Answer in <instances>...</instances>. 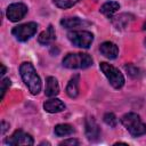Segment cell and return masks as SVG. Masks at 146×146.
<instances>
[{
    "label": "cell",
    "instance_id": "7402d4cb",
    "mask_svg": "<svg viewBox=\"0 0 146 146\" xmlns=\"http://www.w3.org/2000/svg\"><path fill=\"white\" fill-rule=\"evenodd\" d=\"M10 84H11V81H10L9 78H6V79H2L1 80V97H0L1 99H3L5 94L8 90V88L10 87Z\"/></svg>",
    "mask_w": 146,
    "mask_h": 146
},
{
    "label": "cell",
    "instance_id": "3957f363",
    "mask_svg": "<svg viewBox=\"0 0 146 146\" xmlns=\"http://www.w3.org/2000/svg\"><path fill=\"white\" fill-rule=\"evenodd\" d=\"M63 65L67 68H87L92 65V58L88 54H67L63 59Z\"/></svg>",
    "mask_w": 146,
    "mask_h": 146
},
{
    "label": "cell",
    "instance_id": "ffe728a7",
    "mask_svg": "<svg viewBox=\"0 0 146 146\" xmlns=\"http://www.w3.org/2000/svg\"><path fill=\"white\" fill-rule=\"evenodd\" d=\"M103 120H104V122H105L107 125H110V127H115L116 123H117V119H116V116H115L113 113H106V114L104 115Z\"/></svg>",
    "mask_w": 146,
    "mask_h": 146
},
{
    "label": "cell",
    "instance_id": "484cf974",
    "mask_svg": "<svg viewBox=\"0 0 146 146\" xmlns=\"http://www.w3.org/2000/svg\"><path fill=\"white\" fill-rule=\"evenodd\" d=\"M143 29H144V30H146V23L144 24V27H143Z\"/></svg>",
    "mask_w": 146,
    "mask_h": 146
},
{
    "label": "cell",
    "instance_id": "603a6c76",
    "mask_svg": "<svg viewBox=\"0 0 146 146\" xmlns=\"http://www.w3.org/2000/svg\"><path fill=\"white\" fill-rule=\"evenodd\" d=\"M59 145H79V141L76 140V139H73V138H71V139H67V140H64V141H62Z\"/></svg>",
    "mask_w": 146,
    "mask_h": 146
},
{
    "label": "cell",
    "instance_id": "9c48e42d",
    "mask_svg": "<svg viewBox=\"0 0 146 146\" xmlns=\"http://www.w3.org/2000/svg\"><path fill=\"white\" fill-rule=\"evenodd\" d=\"M100 135V128L95 121L94 117H88L86 120V136L88 140L90 141H96L99 138Z\"/></svg>",
    "mask_w": 146,
    "mask_h": 146
},
{
    "label": "cell",
    "instance_id": "d4e9b609",
    "mask_svg": "<svg viewBox=\"0 0 146 146\" xmlns=\"http://www.w3.org/2000/svg\"><path fill=\"white\" fill-rule=\"evenodd\" d=\"M1 68H2V71H1V75H3V74L6 73V66H5L3 64H1Z\"/></svg>",
    "mask_w": 146,
    "mask_h": 146
},
{
    "label": "cell",
    "instance_id": "d6986e66",
    "mask_svg": "<svg viewBox=\"0 0 146 146\" xmlns=\"http://www.w3.org/2000/svg\"><path fill=\"white\" fill-rule=\"evenodd\" d=\"M54 3L62 9H66V8H71L73 7L76 2H79L80 0H52Z\"/></svg>",
    "mask_w": 146,
    "mask_h": 146
},
{
    "label": "cell",
    "instance_id": "2e32d148",
    "mask_svg": "<svg viewBox=\"0 0 146 146\" xmlns=\"http://www.w3.org/2000/svg\"><path fill=\"white\" fill-rule=\"evenodd\" d=\"M120 8L119 2L116 1H107L100 7V13L104 14L107 17H111L113 14H115Z\"/></svg>",
    "mask_w": 146,
    "mask_h": 146
},
{
    "label": "cell",
    "instance_id": "7a4b0ae2",
    "mask_svg": "<svg viewBox=\"0 0 146 146\" xmlns=\"http://www.w3.org/2000/svg\"><path fill=\"white\" fill-rule=\"evenodd\" d=\"M122 124L130 132L131 136L138 137L146 133V124L141 121L140 116L136 113H127L121 119Z\"/></svg>",
    "mask_w": 146,
    "mask_h": 146
},
{
    "label": "cell",
    "instance_id": "cb8c5ba5",
    "mask_svg": "<svg viewBox=\"0 0 146 146\" xmlns=\"http://www.w3.org/2000/svg\"><path fill=\"white\" fill-rule=\"evenodd\" d=\"M7 127H9V124H7L5 121L1 123V133L3 135L5 132H6V130H7Z\"/></svg>",
    "mask_w": 146,
    "mask_h": 146
},
{
    "label": "cell",
    "instance_id": "6da1fadb",
    "mask_svg": "<svg viewBox=\"0 0 146 146\" xmlns=\"http://www.w3.org/2000/svg\"><path fill=\"white\" fill-rule=\"evenodd\" d=\"M19 73L30 92L32 95H38L41 90V80L40 76L36 74L34 66L31 63L25 62L19 66Z\"/></svg>",
    "mask_w": 146,
    "mask_h": 146
},
{
    "label": "cell",
    "instance_id": "ba28073f",
    "mask_svg": "<svg viewBox=\"0 0 146 146\" xmlns=\"http://www.w3.org/2000/svg\"><path fill=\"white\" fill-rule=\"evenodd\" d=\"M27 13V7L22 2L11 3L7 8V17L11 22H18L21 21Z\"/></svg>",
    "mask_w": 146,
    "mask_h": 146
},
{
    "label": "cell",
    "instance_id": "e0dca14e",
    "mask_svg": "<svg viewBox=\"0 0 146 146\" xmlns=\"http://www.w3.org/2000/svg\"><path fill=\"white\" fill-rule=\"evenodd\" d=\"M62 26H64L65 29H73V27H79L81 25L88 24L87 22L82 21L79 17H67V18H63L60 21Z\"/></svg>",
    "mask_w": 146,
    "mask_h": 146
},
{
    "label": "cell",
    "instance_id": "ac0fdd59",
    "mask_svg": "<svg viewBox=\"0 0 146 146\" xmlns=\"http://www.w3.org/2000/svg\"><path fill=\"white\" fill-rule=\"evenodd\" d=\"M73 132H74V129L70 124H57L55 127V133L59 137L68 136V135H72Z\"/></svg>",
    "mask_w": 146,
    "mask_h": 146
},
{
    "label": "cell",
    "instance_id": "8fae6325",
    "mask_svg": "<svg viewBox=\"0 0 146 146\" xmlns=\"http://www.w3.org/2000/svg\"><path fill=\"white\" fill-rule=\"evenodd\" d=\"M133 18H135L133 15L123 13V14H120L119 16L114 17V18L112 19V23H113V25H114L115 29H117V30H122V29L127 27V26L133 21Z\"/></svg>",
    "mask_w": 146,
    "mask_h": 146
},
{
    "label": "cell",
    "instance_id": "4fadbf2b",
    "mask_svg": "<svg viewBox=\"0 0 146 146\" xmlns=\"http://www.w3.org/2000/svg\"><path fill=\"white\" fill-rule=\"evenodd\" d=\"M46 96L48 97H55L56 95L59 94V86L57 80L54 76H48L46 80V90H44Z\"/></svg>",
    "mask_w": 146,
    "mask_h": 146
},
{
    "label": "cell",
    "instance_id": "5b68a950",
    "mask_svg": "<svg viewBox=\"0 0 146 146\" xmlns=\"http://www.w3.org/2000/svg\"><path fill=\"white\" fill-rule=\"evenodd\" d=\"M68 40L79 48H89L94 41V34L89 31H72L67 34Z\"/></svg>",
    "mask_w": 146,
    "mask_h": 146
},
{
    "label": "cell",
    "instance_id": "5bb4252c",
    "mask_svg": "<svg viewBox=\"0 0 146 146\" xmlns=\"http://www.w3.org/2000/svg\"><path fill=\"white\" fill-rule=\"evenodd\" d=\"M79 82H80V75L75 74L68 82L66 87V94L71 98H75L79 95Z\"/></svg>",
    "mask_w": 146,
    "mask_h": 146
},
{
    "label": "cell",
    "instance_id": "44dd1931",
    "mask_svg": "<svg viewBox=\"0 0 146 146\" xmlns=\"http://www.w3.org/2000/svg\"><path fill=\"white\" fill-rule=\"evenodd\" d=\"M124 68H125V71L128 72V74H129L130 76H132V78H137V76H139V74H140L139 68L136 67V66L132 65V64H128V65H125Z\"/></svg>",
    "mask_w": 146,
    "mask_h": 146
},
{
    "label": "cell",
    "instance_id": "9a60e30c",
    "mask_svg": "<svg viewBox=\"0 0 146 146\" xmlns=\"http://www.w3.org/2000/svg\"><path fill=\"white\" fill-rule=\"evenodd\" d=\"M55 39H56L55 30H54L52 25H49L46 31H43V32L40 33V35H39V38H38V41H39V43H41V44H49V43L52 42Z\"/></svg>",
    "mask_w": 146,
    "mask_h": 146
},
{
    "label": "cell",
    "instance_id": "8992f818",
    "mask_svg": "<svg viewBox=\"0 0 146 146\" xmlns=\"http://www.w3.org/2000/svg\"><path fill=\"white\" fill-rule=\"evenodd\" d=\"M36 30H38L36 23L30 22V23H25V24H22V25H18V26L14 27L11 33L17 40L27 41L30 38H32L35 34Z\"/></svg>",
    "mask_w": 146,
    "mask_h": 146
},
{
    "label": "cell",
    "instance_id": "52a82bcc",
    "mask_svg": "<svg viewBox=\"0 0 146 146\" xmlns=\"http://www.w3.org/2000/svg\"><path fill=\"white\" fill-rule=\"evenodd\" d=\"M5 143L7 145H33L34 140L31 135L24 132L23 130H16L10 137H8Z\"/></svg>",
    "mask_w": 146,
    "mask_h": 146
},
{
    "label": "cell",
    "instance_id": "7c38bea8",
    "mask_svg": "<svg viewBox=\"0 0 146 146\" xmlns=\"http://www.w3.org/2000/svg\"><path fill=\"white\" fill-rule=\"evenodd\" d=\"M43 108H44V111H47L49 113H58V112H62L65 110V104L60 99L52 98V99L47 100L43 104Z\"/></svg>",
    "mask_w": 146,
    "mask_h": 146
},
{
    "label": "cell",
    "instance_id": "277c9868",
    "mask_svg": "<svg viewBox=\"0 0 146 146\" xmlns=\"http://www.w3.org/2000/svg\"><path fill=\"white\" fill-rule=\"evenodd\" d=\"M99 67L102 70V72L104 73V75L107 78L108 82L111 83V86L115 89H120L123 87L124 84V76L123 74L116 68L114 67L113 65L108 64V63H100L99 64Z\"/></svg>",
    "mask_w": 146,
    "mask_h": 146
},
{
    "label": "cell",
    "instance_id": "30bf717a",
    "mask_svg": "<svg viewBox=\"0 0 146 146\" xmlns=\"http://www.w3.org/2000/svg\"><path fill=\"white\" fill-rule=\"evenodd\" d=\"M99 51L102 52L103 56H105L106 58L110 59H114L117 57L119 55V48L115 43L111 42V41H105L99 46Z\"/></svg>",
    "mask_w": 146,
    "mask_h": 146
}]
</instances>
